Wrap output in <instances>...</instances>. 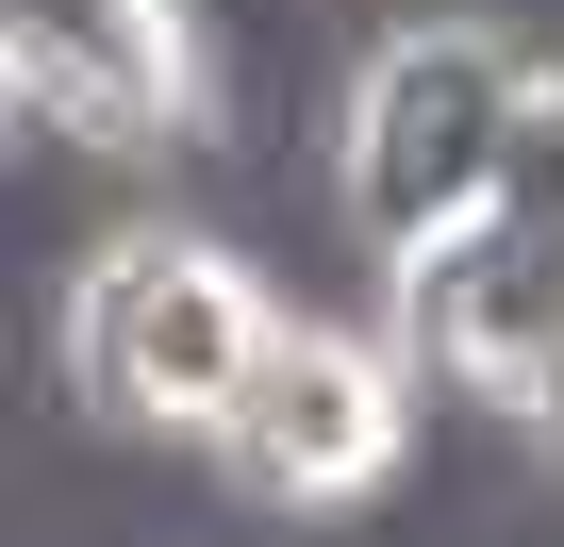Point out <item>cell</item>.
Returning a JSON list of instances; mask_svg holds the SVG:
<instances>
[{
  "label": "cell",
  "mask_w": 564,
  "mask_h": 547,
  "mask_svg": "<svg viewBox=\"0 0 564 547\" xmlns=\"http://www.w3.org/2000/svg\"><path fill=\"white\" fill-rule=\"evenodd\" d=\"M514 84H531V51H514V18H481V0L399 18V34L349 51V84H333V216H349V249L382 265V283L432 265L481 216V166H498Z\"/></svg>",
  "instance_id": "cell-1"
},
{
  "label": "cell",
  "mask_w": 564,
  "mask_h": 547,
  "mask_svg": "<svg viewBox=\"0 0 564 547\" xmlns=\"http://www.w3.org/2000/svg\"><path fill=\"white\" fill-rule=\"evenodd\" d=\"M265 316H282V283H265L232 232H199V216H117V232L67 249V316H51L67 415H84V431H199V415L232 398V365L265 349Z\"/></svg>",
  "instance_id": "cell-2"
},
{
  "label": "cell",
  "mask_w": 564,
  "mask_h": 547,
  "mask_svg": "<svg viewBox=\"0 0 564 547\" xmlns=\"http://www.w3.org/2000/svg\"><path fill=\"white\" fill-rule=\"evenodd\" d=\"M199 448L249 514H349L415 464V349L349 332V316H265V349L232 365Z\"/></svg>",
  "instance_id": "cell-3"
},
{
  "label": "cell",
  "mask_w": 564,
  "mask_h": 547,
  "mask_svg": "<svg viewBox=\"0 0 564 547\" xmlns=\"http://www.w3.org/2000/svg\"><path fill=\"white\" fill-rule=\"evenodd\" d=\"M0 84L18 133H67L84 166H166L216 133L199 0H0Z\"/></svg>",
  "instance_id": "cell-4"
},
{
  "label": "cell",
  "mask_w": 564,
  "mask_h": 547,
  "mask_svg": "<svg viewBox=\"0 0 564 547\" xmlns=\"http://www.w3.org/2000/svg\"><path fill=\"white\" fill-rule=\"evenodd\" d=\"M399 349L448 365L465 398H498L531 349H564V232H448L432 265H399Z\"/></svg>",
  "instance_id": "cell-5"
},
{
  "label": "cell",
  "mask_w": 564,
  "mask_h": 547,
  "mask_svg": "<svg viewBox=\"0 0 564 547\" xmlns=\"http://www.w3.org/2000/svg\"><path fill=\"white\" fill-rule=\"evenodd\" d=\"M481 232H564V67H531V84H514L498 166H481Z\"/></svg>",
  "instance_id": "cell-6"
},
{
  "label": "cell",
  "mask_w": 564,
  "mask_h": 547,
  "mask_svg": "<svg viewBox=\"0 0 564 547\" xmlns=\"http://www.w3.org/2000/svg\"><path fill=\"white\" fill-rule=\"evenodd\" d=\"M498 415H514V448H531V464L564 481V349H531V365L498 382Z\"/></svg>",
  "instance_id": "cell-7"
},
{
  "label": "cell",
  "mask_w": 564,
  "mask_h": 547,
  "mask_svg": "<svg viewBox=\"0 0 564 547\" xmlns=\"http://www.w3.org/2000/svg\"><path fill=\"white\" fill-rule=\"evenodd\" d=\"M0 166H18V84H0Z\"/></svg>",
  "instance_id": "cell-8"
}]
</instances>
